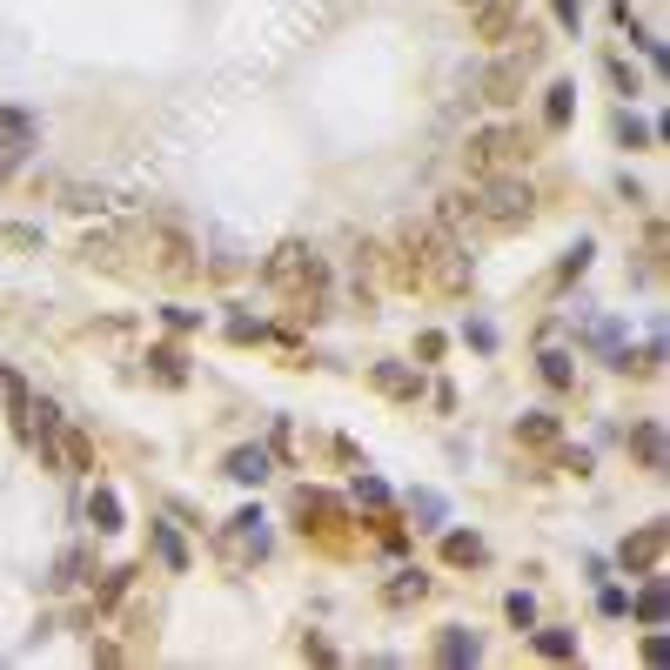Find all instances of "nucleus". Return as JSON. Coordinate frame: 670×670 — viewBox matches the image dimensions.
Listing matches in <instances>:
<instances>
[{
    "mask_svg": "<svg viewBox=\"0 0 670 670\" xmlns=\"http://www.w3.org/2000/svg\"><path fill=\"white\" fill-rule=\"evenodd\" d=\"M402 289H423V295H469L476 282V262H469V248L436 222H409L402 228L396 255H389Z\"/></svg>",
    "mask_w": 670,
    "mask_h": 670,
    "instance_id": "nucleus-1",
    "label": "nucleus"
},
{
    "mask_svg": "<svg viewBox=\"0 0 670 670\" xmlns=\"http://www.w3.org/2000/svg\"><path fill=\"white\" fill-rule=\"evenodd\" d=\"M262 282L282 295L295 315H309V322L315 315H329V262H322L309 242H282L262 262Z\"/></svg>",
    "mask_w": 670,
    "mask_h": 670,
    "instance_id": "nucleus-2",
    "label": "nucleus"
},
{
    "mask_svg": "<svg viewBox=\"0 0 670 670\" xmlns=\"http://www.w3.org/2000/svg\"><path fill=\"white\" fill-rule=\"evenodd\" d=\"M463 201H469L476 235H516V228L536 222V188L523 175H476V188Z\"/></svg>",
    "mask_w": 670,
    "mask_h": 670,
    "instance_id": "nucleus-3",
    "label": "nucleus"
},
{
    "mask_svg": "<svg viewBox=\"0 0 670 670\" xmlns=\"http://www.w3.org/2000/svg\"><path fill=\"white\" fill-rule=\"evenodd\" d=\"M114 235H121V248H134L141 262L155 268L161 282H188V275L201 268L195 262V242H188L175 222H134V228H114Z\"/></svg>",
    "mask_w": 670,
    "mask_h": 670,
    "instance_id": "nucleus-4",
    "label": "nucleus"
},
{
    "mask_svg": "<svg viewBox=\"0 0 670 670\" xmlns=\"http://www.w3.org/2000/svg\"><path fill=\"white\" fill-rule=\"evenodd\" d=\"M530 134L523 128H476L463 141V168L469 175H523L530 168Z\"/></svg>",
    "mask_w": 670,
    "mask_h": 670,
    "instance_id": "nucleus-5",
    "label": "nucleus"
},
{
    "mask_svg": "<svg viewBox=\"0 0 670 670\" xmlns=\"http://www.w3.org/2000/svg\"><path fill=\"white\" fill-rule=\"evenodd\" d=\"M215 550H222V563H262L268 557V523H262V510H242V516H228L222 523V536H215Z\"/></svg>",
    "mask_w": 670,
    "mask_h": 670,
    "instance_id": "nucleus-6",
    "label": "nucleus"
},
{
    "mask_svg": "<svg viewBox=\"0 0 670 670\" xmlns=\"http://www.w3.org/2000/svg\"><path fill=\"white\" fill-rule=\"evenodd\" d=\"M530 61H536V47L490 61V67H483V81H476V94H483L490 108H516V101H523V74H530Z\"/></svg>",
    "mask_w": 670,
    "mask_h": 670,
    "instance_id": "nucleus-7",
    "label": "nucleus"
},
{
    "mask_svg": "<svg viewBox=\"0 0 670 670\" xmlns=\"http://www.w3.org/2000/svg\"><path fill=\"white\" fill-rule=\"evenodd\" d=\"M469 27H476V41L503 47V41L523 34V7H516V0H469ZM523 41H530V34H523Z\"/></svg>",
    "mask_w": 670,
    "mask_h": 670,
    "instance_id": "nucleus-8",
    "label": "nucleus"
},
{
    "mask_svg": "<svg viewBox=\"0 0 670 670\" xmlns=\"http://www.w3.org/2000/svg\"><path fill=\"white\" fill-rule=\"evenodd\" d=\"M664 550H670V523H644L637 536H624L617 563H624L630 577H650V570H664Z\"/></svg>",
    "mask_w": 670,
    "mask_h": 670,
    "instance_id": "nucleus-9",
    "label": "nucleus"
},
{
    "mask_svg": "<svg viewBox=\"0 0 670 670\" xmlns=\"http://www.w3.org/2000/svg\"><path fill=\"white\" fill-rule=\"evenodd\" d=\"M295 516H302V530H315V536H329L335 530V496H322V490H295Z\"/></svg>",
    "mask_w": 670,
    "mask_h": 670,
    "instance_id": "nucleus-10",
    "label": "nucleus"
},
{
    "mask_svg": "<svg viewBox=\"0 0 670 670\" xmlns=\"http://www.w3.org/2000/svg\"><path fill=\"white\" fill-rule=\"evenodd\" d=\"M516 443H523V449H557L563 443V423H557V416H543V409H530V416H516Z\"/></svg>",
    "mask_w": 670,
    "mask_h": 670,
    "instance_id": "nucleus-11",
    "label": "nucleus"
},
{
    "mask_svg": "<svg viewBox=\"0 0 670 670\" xmlns=\"http://www.w3.org/2000/svg\"><path fill=\"white\" fill-rule=\"evenodd\" d=\"M630 456L664 476V463H670V456H664V423H637V429H630Z\"/></svg>",
    "mask_w": 670,
    "mask_h": 670,
    "instance_id": "nucleus-12",
    "label": "nucleus"
},
{
    "mask_svg": "<svg viewBox=\"0 0 670 670\" xmlns=\"http://www.w3.org/2000/svg\"><path fill=\"white\" fill-rule=\"evenodd\" d=\"M369 382H376L382 396H396V402H416V369H402V362H376Z\"/></svg>",
    "mask_w": 670,
    "mask_h": 670,
    "instance_id": "nucleus-13",
    "label": "nucleus"
},
{
    "mask_svg": "<svg viewBox=\"0 0 670 670\" xmlns=\"http://www.w3.org/2000/svg\"><path fill=\"white\" fill-rule=\"evenodd\" d=\"M443 563H456V570H476V563H483V536H476V530H449V536H443Z\"/></svg>",
    "mask_w": 670,
    "mask_h": 670,
    "instance_id": "nucleus-14",
    "label": "nucleus"
},
{
    "mask_svg": "<svg viewBox=\"0 0 670 670\" xmlns=\"http://www.w3.org/2000/svg\"><path fill=\"white\" fill-rule=\"evenodd\" d=\"M88 523H94L101 536H114V530H121V496H114L108 483H94V496H88Z\"/></svg>",
    "mask_w": 670,
    "mask_h": 670,
    "instance_id": "nucleus-15",
    "label": "nucleus"
},
{
    "mask_svg": "<svg viewBox=\"0 0 670 670\" xmlns=\"http://www.w3.org/2000/svg\"><path fill=\"white\" fill-rule=\"evenodd\" d=\"M436 657H443V664H476L483 644H476V630H443V637H436Z\"/></svg>",
    "mask_w": 670,
    "mask_h": 670,
    "instance_id": "nucleus-16",
    "label": "nucleus"
},
{
    "mask_svg": "<svg viewBox=\"0 0 670 670\" xmlns=\"http://www.w3.org/2000/svg\"><path fill=\"white\" fill-rule=\"evenodd\" d=\"M423 597H429L423 570H396V583H382V603H396V610H402V603H423Z\"/></svg>",
    "mask_w": 670,
    "mask_h": 670,
    "instance_id": "nucleus-17",
    "label": "nucleus"
},
{
    "mask_svg": "<svg viewBox=\"0 0 670 670\" xmlns=\"http://www.w3.org/2000/svg\"><path fill=\"white\" fill-rule=\"evenodd\" d=\"M222 469L235 476V483H262V476H268V449H235Z\"/></svg>",
    "mask_w": 670,
    "mask_h": 670,
    "instance_id": "nucleus-18",
    "label": "nucleus"
},
{
    "mask_svg": "<svg viewBox=\"0 0 670 670\" xmlns=\"http://www.w3.org/2000/svg\"><path fill=\"white\" fill-rule=\"evenodd\" d=\"M0 402H7V416H14V429H21L27 423V402H34V396H27V382L14 376V369H0Z\"/></svg>",
    "mask_w": 670,
    "mask_h": 670,
    "instance_id": "nucleus-19",
    "label": "nucleus"
},
{
    "mask_svg": "<svg viewBox=\"0 0 670 670\" xmlns=\"http://www.w3.org/2000/svg\"><path fill=\"white\" fill-rule=\"evenodd\" d=\"M664 610H670V603H664V577L650 570V590H644V597H637V617H644L650 630H664Z\"/></svg>",
    "mask_w": 670,
    "mask_h": 670,
    "instance_id": "nucleus-20",
    "label": "nucleus"
},
{
    "mask_svg": "<svg viewBox=\"0 0 670 670\" xmlns=\"http://www.w3.org/2000/svg\"><path fill=\"white\" fill-rule=\"evenodd\" d=\"M0 134L14 141V155H21V148H34V121H27L21 108H0Z\"/></svg>",
    "mask_w": 670,
    "mask_h": 670,
    "instance_id": "nucleus-21",
    "label": "nucleus"
},
{
    "mask_svg": "<svg viewBox=\"0 0 670 670\" xmlns=\"http://www.w3.org/2000/svg\"><path fill=\"white\" fill-rule=\"evenodd\" d=\"M570 81H557V88H550V101H543V121H550V128H570Z\"/></svg>",
    "mask_w": 670,
    "mask_h": 670,
    "instance_id": "nucleus-22",
    "label": "nucleus"
},
{
    "mask_svg": "<svg viewBox=\"0 0 670 670\" xmlns=\"http://www.w3.org/2000/svg\"><path fill=\"white\" fill-rule=\"evenodd\" d=\"M543 382H550V389H570V382H577V369H570L563 349H543Z\"/></svg>",
    "mask_w": 670,
    "mask_h": 670,
    "instance_id": "nucleus-23",
    "label": "nucleus"
},
{
    "mask_svg": "<svg viewBox=\"0 0 670 670\" xmlns=\"http://www.w3.org/2000/svg\"><path fill=\"white\" fill-rule=\"evenodd\" d=\"M155 550H161V563H168V570H188V550H181V536L168 530V523H155Z\"/></svg>",
    "mask_w": 670,
    "mask_h": 670,
    "instance_id": "nucleus-24",
    "label": "nucleus"
},
{
    "mask_svg": "<svg viewBox=\"0 0 670 670\" xmlns=\"http://www.w3.org/2000/svg\"><path fill=\"white\" fill-rule=\"evenodd\" d=\"M536 650H543V657H577V637H570V630H536Z\"/></svg>",
    "mask_w": 670,
    "mask_h": 670,
    "instance_id": "nucleus-25",
    "label": "nucleus"
},
{
    "mask_svg": "<svg viewBox=\"0 0 670 670\" xmlns=\"http://www.w3.org/2000/svg\"><path fill=\"white\" fill-rule=\"evenodd\" d=\"M148 362H155V376L168 382V389H181V382H188V369H181V349H155Z\"/></svg>",
    "mask_w": 670,
    "mask_h": 670,
    "instance_id": "nucleus-26",
    "label": "nucleus"
},
{
    "mask_svg": "<svg viewBox=\"0 0 670 670\" xmlns=\"http://www.w3.org/2000/svg\"><path fill=\"white\" fill-rule=\"evenodd\" d=\"M54 583H61V590L88 583V550H67V557H61V570H54Z\"/></svg>",
    "mask_w": 670,
    "mask_h": 670,
    "instance_id": "nucleus-27",
    "label": "nucleus"
},
{
    "mask_svg": "<svg viewBox=\"0 0 670 670\" xmlns=\"http://www.w3.org/2000/svg\"><path fill=\"white\" fill-rule=\"evenodd\" d=\"M617 141H624V148H650V128L637 114H617Z\"/></svg>",
    "mask_w": 670,
    "mask_h": 670,
    "instance_id": "nucleus-28",
    "label": "nucleus"
},
{
    "mask_svg": "<svg viewBox=\"0 0 670 670\" xmlns=\"http://www.w3.org/2000/svg\"><path fill=\"white\" fill-rule=\"evenodd\" d=\"M503 610H510V624H516V630H530V624H536V603H530V590H516V597L503 603Z\"/></svg>",
    "mask_w": 670,
    "mask_h": 670,
    "instance_id": "nucleus-29",
    "label": "nucleus"
},
{
    "mask_svg": "<svg viewBox=\"0 0 670 670\" xmlns=\"http://www.w3.org/2000/svg\"><path fill=\"white\" fill-rule=\"evenodd\" d=\"M583 268H590V242H577V248H570V262H563L557 275H563V282H570V275H583Z\"/></svg>",
    "mask_w": 670,
    "mask_h": 670,
    "instance_id": "nucleus-30",
    "label": "nucleus"
},
{
    "mask_svg": "<svg viewBox=\"0 0 670 670\" xmlns=\"http://www.w3.org/2000/svg\"><path fill=\"white\" fill-rule=\"evenodd\" d=\"M597 610H603V617H624V610H630V597H624V590H603V597H597Z\"/></svg>",
    "mask_w": 670,
    "mask_h": 670,
    "instance_id": "nucleus-31",
    "label": "nucleus"
},
{
    "mask_svg": "<svg viewBox=\"0 0 670 670\" xmlns=\"http://www.w3.org/2000/svg\"><path fill=\"white\" fill-rule=\"evenodd\" d=\"M416 516H423V530H429V523L443 516V496H429V490H423V496H416Z\"/></svg>",
    "mask_w": 670,
    "mask_h": 670,
    "instance_id": "nucleus-32",
    "label": "nucleus"
},
{
    "mask_svg": "<svg viewBox=\"0 0 670 670\" xmlns=\"http://www.w3.org/2000/svg\"><path fill=\"white\" fill-rule=\"evenodd\" d=\"M550 7H557V21L570 27V34H577V21H583V7H577V0H550Z\"/></svg>",
    "mask_w": 670,
    "mask_h": 670,
    "instance_id": "nucleus-33",
    "label": "nucleus"
},
{
    "mask_svg": "<svg viewBox=\"0 0 670 670\" xmlns=\"http://www.w3.org/2000/svg\"><path fill=\"white\" fill-rule=\"evenodd\" d=\"M228 335H235V342H255V335H262V322H248V315H235V322H228Z\"/></svg>",
    "mask_w": 670,
    "mask_h": 670,
    "instance_id": "nucleus-34",
    "label": "nucleus"
},
{
    "mask_svg": "<svg viewBox=\"0 0 670 670\" xmlns=\"http://www.w3.org/2000/svg\"><path fill=\"white\" fill-rule=\"evenodd\" d=\"M610 81H617L624 94H637V74H630V61H610Z\"/></svg>",
    "mask_w": 670,
    "mask_h": 670,
    "instance_id": "nucleus-35",
    "label": "nucleus"
},
{
    "mask_svg": "<svg viewBox=\"0 0 670 670\" xmlns=\"http://www.w3.org/2000/svg\"><path fill=\"white\" fill-rule=\"evenodd\" d=\"M356 496H362V503H389V490H382L376 476H362V483H356Z\"/></svg>",
    "mask_w": 670,
    "mask_h": 670,
    "instance_id": "nucleus-36",
    "label": "nucleus"
},
{
    "mask_svg": "<svg viewBox=\"0 0 670 670\" xmlns=\"http://www.w3.org/2000/svg\"><path fill=\"white\" fill-rule=\"evenodd\" d=\"M463 7H469V0H463Z\"/></svg>",
    "mask_w": 670,
    "mask_h": 670,
    "instance_id": "nucleus-37",
    "label": "nucleus"
}]
</instances>
